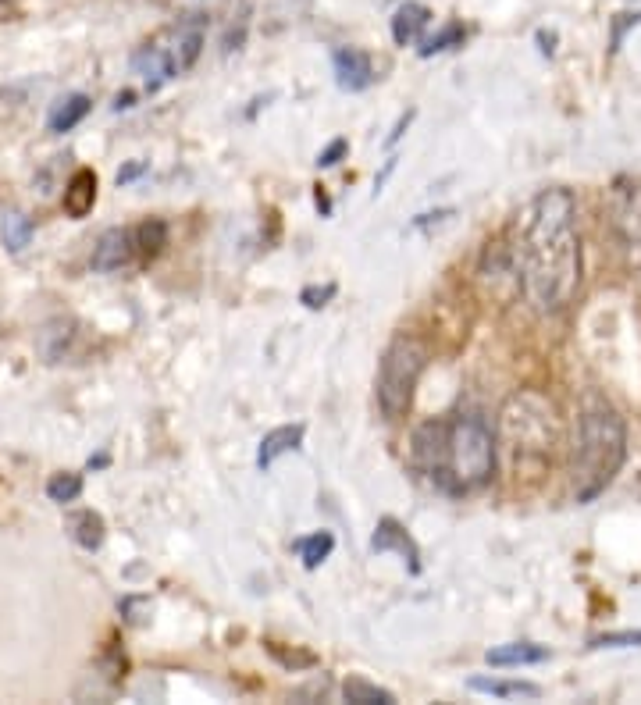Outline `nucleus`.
<instances>
[{
    "label": "nucleus",
    "mask_w": 641,
    "mask_h": 705,
    "mask_svg": "<svg viewBox=\"0 0 641 705\" xmlns=\"http://www.w3.org/2000/svg\"><path fill=\"white\" fill-rule=\"evenodd\" d=\"M510 260L538 314H560L581 289V235L570 189H542L513 218Z\"/></svg>",
    "instance_id": "obj_1"
},
{
    "label": "nucleus",
    "mask_w": 641,
    "mask_h": 705,
    "mask_svg": "<svg viewBox=\"0 0 641 705\" xmlns=\"http://www.w3.org/2000/svg\"><path fill=\"white\" fill-rule=\"evenodd\" d=\"M414 467L439 492H478L495 474V435L478 410H463L453 421H428L414 435Z\"/></svg>",
    "instance_id": "obj_2"
},
{
    "label": "nucleus",
    "mask_w": 641,
    "mask_h": 705,
    "mask_svg": "<svg viewBox=\"0 0 641 705\" xmlns=\"http://www.w3.org/2000/svg\"><path fill=\"white\" fill-rule=\"evenodd\" d=\"M627 460V428L624 417L609 403L595 399L581 410L574 442V463H570V485L581 506L599 499Z\"/></svg>",
    "instance_id": "obj_3"
},
{
    "label": "nucleus",
    "mask_w": 641,
    "mask_h": 705,
    "mask_svg": "<svg viewBox=\"0 0 641 705\" xmlns=\"http://www.w3.org/2000/svg\"><path fill=\"white\" fill-rule=\"evenodd\" d=\"M203 50V25L196 18L175 22L168 29H161L157 36H150L143 47L132 54V72L143 75L147 90H161L164 82L179 79L182 72L196 65V57Z\"/></svg>",
    "instance_id": "obj_4"
},
{
    "label": "nucleus",
    "mask_w": 641,
    "mask_h": 705,
    "mask_svg": "<svg viewBox=\"0 0 641 705\" xmlns=\"http://www.w3.org/2000/svg\"><path fill=\"white\" fill-rule=\"evenodd\" d=\"M424 367H428V346L417 335H396L385 346L378 381H374V396H378V410L385 421H399L410 414Z\"/></svg>",
    "instance_id": "obj_5"
},
{
    "label": "nucleus",
    "mask_w": 641,
    "mask_h": 705,
    "mask_svg": "<svg viewBox=\"0 0 641 705\" xmlns=\"http://www.w3.org/2000/svg\"><path fill=\"white\" fill-rule=\"evenodd\" d=\"M499 428H503L506 446H510L517 463L549 460L552 442H556V417H552V406L542 396H535V392L513 396L506 403Z\"/></svg>",
    "instance_id": "obj_6"
},
{
    "label": "nucleus",
    "mask_w": 641,
    "mask_h": 705,
    "mask_svg": "<svg viewBox=\"0 0 641 705\" xmlns=\"http://www.w3.org/2000/svg\"><path fill=\"white\" fill-rule=\"evenodd\" d=\"M371 552H378V556L396 552L399 560L410 567V574H421V549H417L414 535H410L396 517L378 520V527H374V535H371Z\"/></svg>",
    "instance_id": "obj_7"
},
{
    "label": "nucleus",
    "mask_w": 641,
    "mask_h": 705,
    "mask_svg": "<svg viewBox=\"0 0 641 705\" xmlns=\"http://www.w3.org/2000/svg\"><path fill=\"white\" fill-rule=\"evenodd\" d=\"M132 257H136V235H132L129 228H107L97 239V246H93L90 264H93V271L107 275V271L129 268Z\"/></svg>",
    "instance_id": "obj_8"
},
{
    "label": "nucleus",
    "mask_w": 641,
    "mask_h": 705,
    "mask_svg": "<svg viewBox=\"0 0 641 705\" xmlns=\"http://www.w3.org/2000/svg\"><path fill=\"white\" fill-rule=\"evenodd\" d=\"M332 68H335V82H339V90L346 93H360V90H371L374 86V65L371 57L357 47H339L332 54Z\"/></svg>",
    "instance_id": "obj_9"
},
{
    "label": "nucleus",
    "mask_w": 641,
    "mask_h": 705,
    "mask_svg": "<svg viewBox=\"0 0 641 705\" xmlns=\"http://www.w3.org/2000/svg\"><path fill=\"white\" fill-rule=\"evenodd\" d=\"M303 435L307 428L303 424H282V428L268 431V435L260 438V449H257V467L260 470H271L282 456L296 453L303 446Z\"/></svg>",
    "instance_id": "obj_10"
},
{
    "label": "nucleus",
    "mask_w": 641,
    "mask_h": 705,
    "mask_svg": "<svg viewBox=\"0 0 641 705\" xmlns=\"http://www.w3.org/2000/svg\"><path fill=\"white\" fill-rule=\"evenodd\" d=\"M428 22H431V11L424 8V4H417V0H406L403 8L392 15V40H396L399 47H414V43L424 40Z\"/></svg>",
    "instance_id": "obj_11"
},
{
    "label": "nucleus",
    "mask_w": 641,
    "mask_h": 705,
    "mask_svg": "<svg viewBox=\"0 0 641 705\" xmlns=\"http://www.w3.org/2000/svg\"><path fill=\"white\" fill-rule=\"evenodd\" d=\"M552 652L538 641H506V645H495V649L485 652L488 666H535L545 663Z\"/></svg>",
    "instance_id": "obj_12"
},
{
    "label": "nucleus",
    "mask_w": 641,
    "mask_h": 705,
    "mask_svg": "<svg viewBox=\"0 0 641 705\" xmlns=\"http://www.w3.org/2000/svg\"><path fill=\"white\" fill-rule=\"evenodd\" d=\"M93 203H97V175L90 168H79L65 186V214L68 218H86L93 211Z\"/></svg>",
    "instance_id": "obj_13"
},
{
    "label": "nucleus",
    "mask_w": 641,
    "mask_h": 705,
    "mask_svg": "<svg viewBox=\"0 0 641 705\" xmlns=\"http://www.w3.org/2000/svg\"><path fill=\"white\" fill-rule=\"evenodd\" d=\"M86 114H90V97H86V93H68V97L54 100V107H50V114H47V129L72 132Z\"/></svg>",
    "instance_id": "obj_14"
},
{
    "label": "nucleus",
    "mask_w": 641,
    "mask_h": 705,
    "mask_svg": "<svg viewBox=\"0 0 641 705\" xmlns=\"http://www.w3.org/2000/svg\"><path fill=\"white\" fill-rule=\"evenodd\" d=\"M68 535L75 538V542L82 545V549H100L107 538V527H104V517L93 510H79V513H68Z\"/></svg>",
    "instance_id": "obj_15"
},
{
    "label": "nucleus",
    "mask_w": 641,
    "mask_h": 705,
    "mask_svg": "<svg viewBox=\"0 0 641 705\" xmlns=\"http://www.w3.org/2000/svg\"><path fill=\"white\" fill-rule=\"evenodd\" d=\"M467 688L481 691V695H492V698H538L542 695V688L531 681H499V677H471Z\"/></svg>",
    "instance_id": "obj_16"
},
{
    "label": "nucleus",
    "mask_w": 641,
    "mask_h": 705,
    "mask_svg": "<svg viewBox=\"0 0 641 705\" xmlns=\"http://www.w3.org/2000/svg\"><path fill=\"white\" fill-rule=\"evenodd\" d=\"M0 243L8 253H22L25 246L33 243V221L25 218L22 211H8L0 218Z\"/></svg>",
    "instance_id": "obj_17"
},
{
    "label": "nucleus",
    "mask_w": 641,
    "mask_h": 705,
    "mask_svg": "<svg viewBox=\"0 0 641 705\" xmlns=\"http://www.w3.org/2000/svg\"><path fill=\"white\" fill-rule=\"evenodd\" d=\"M293 549L300 552L303 567H307V570H317L321 563L328 560V556H332L335 535H332V531H314V535H307V538H296Z\"/></svg>",
    "instance_id": "obj_18"
},
{
    "label": "nucleus",
    "mask_w": 641,
    "mask_h": 705,
    "mask_svg": "<svg viewBox=\"0 0 641 705\" xmlns=\"http://www.w3.org/2000/svg\"><path fill=\"white\" fill-rule=\"evenodd\" d=\"M132 235H136V253H143L147 260L161 257L164 246H168V225H164L161 218L143 221V225H139Z\"/></svg>",
    "instance_id": "obj_19"
},
{
    "label": "nucleus",
    "mask_w": 641,
    "mask_h": 705,
    "mask_svg": "<svg viewBox=\"0 0 641 705\" xmlns=\"http://www.w3.org/2000/svg\"><path fill=\"white\" fill-rule=\"evenodd\" d=\"M342 695H346V702H360V705H392L396 702L392 691L378 688V684H371L367 677H349V681L342 684Z\"/></svg>",
    "instance_id": "obj_20"
},
{
    "label": "nucleus",
    "mask_w": 641,
    "mask_h": 705,
    "mask_svg": "<svg viewBox=\"0 0 641 705\" xmlns=\"http://www.w3.org/2000/svg\"><path fill=\"white\" fill-rule=\"evenodd\" d=\"M82 495V474H72V470H61L47 481V499L50 503H75Z\"/></svg>",
    "instance_id": "obj_21"
},
{
    "label": "nucleus",
    "mask_w": 641,
    "mask_h": 705,
    "mask_svg": "<svg viewBox=\"0 0 641 705\" xmlns=\"http://www.w3.org/2000/svg\"><path fill=\"white\" fill-rule=\"evenodd\" d=\"M463 43V25L449 22L446 29H439L435 36H428V40H421V57H431V54H442V50H453Z\"/></svg>",
    "instance_id": "obj_22"
},
{
    "label": "nucleus",
    "mask_w": 641,
    "mask_h": 705,
    "mask_svg": "<svg viewBox=\"0 0 641 705\" xmlns=\"http://www.w3.org/2000/svg\"><path fill=\"white\" fill-rule=\"evenodd\" d=\"M268 652L278 659V663L285 666V670H303V666H314V663H317L314 652H296V649H293V652H285L282 645H278V641H268Z\"/></svg>",
    "instance_id": "obj_23"
},
{
    "label": "nucleus",
    "mask_w": 641,
    "mask_h": 705,
    "mask_svg": "<svg viewBox=\"0 0 641 705\" xmlns=\"http://www.w3.org/2000/svg\"><path fill=\"white\" fill-rule=\"evenodd\" d=\"M335 282H328V285H307V289L300 292V303L307 310H321V307H328V303L335 300Z\"/></svg>",
    "instance_id": "obj_24"
},
{
    "label": "nucleus",
    "mask_w": 641,
    "mask_h": 705,
    "mask_svg": "<svg viewBox=\"0 0 641 705\" xmlns=\"http://www.w3.org/2000/svg\"><path fill=\"white\" fill-rule=\"evenodd\" d=\"M631 645H641V631H617L592 638V649H631Z\"/></svg>",
    "instance_id": "obj_25"
},
{
    "label": "nucleus",
    "mask_w": 641,
    "mask_h": 705,
    "mask_svg": "<svg viewBox=\"0 0 641 705\" xmlns=\"http://www.w3.org/2000/svg\"><path fill=\"white\" fill-rule=\"evenodd\" d=\"M346 150H349L346 139H332V143H328L325 150L317 154V168H335V164H339L342 157H346Z\"/></svg>",
    "instance_id": "obj_26"
},
{
    "label": "nucleus",
    "mask_w": 641,
    "mask_h": 705,
    "mask_svg": "<svg viewBox=\"0 0 641 705\" xmlns=\"http://www.w3.org/2000/svg\"><path fill=\"white\" fill-rule=\"evenodd\" d=\"M410 122H414V111H410V114H403V118H399V122H396V129H392V136L385 139V146H396L399 139H403V132H406V125H410Z\"/></svg>",
    "instance_id": "obj_27"
},
{
    "label": "nucleus",
    "mask_w": 641,
    "mask_h": 705,
    "mask_svg": "<svg viewBox=\"0 0 641 705\" xmlns=\"http://www.w3.org/2000/svg\"><path fill=\"white\" fill-rule=\"evenodd\" d=\"M147 171V164H129L125 171H118V186H125V182H132L136 175H143Z\"/></svg>",
    "instance_id": "obj_28"
}]
</instances>
